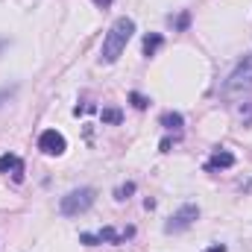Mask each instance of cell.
<instances>
[{
  "label": "cell",
  "mask_w": 252,
  "mask_h": 252,
  "mask_svg": "<svg viewBox=\"0 0 252 252\" xmlns=\"http://www.w3.org/2000/svg\"><path fill=\"white\" fill-rule=\"evenodd\" d=\"M94 3H97V6H103V9H106V6H109V3H112V0H94Z\"/></svg>",
  "instance_id": "16"
},
{
  "label": "cell",
  "mask_w": 252,
  "mask_h": 252,
  "mask_svg": "<svg viewBox=\"0 0 252 252\" xmlns=\"http://www.w3.org/2000/svg\"><path fill=\"white\" fill-rule=\"evenodd\" d=\"M132 32H135V21H132V18H118V21L112 24V30L106 32V38H103L100 59L106 64L118 62L121 53L126 50V44H129V38H132Z\"/></svg>",
  "instance_id": "1"
},
{
  "label": "cell",
  "mask_w": 252,
  "mask_h": 252,
  "mask_svg": "<svg viewBox=\"0 0 252 252\" xmlns=\"http://www.w3.org/2000/svg\"><path fill=\"white\" fill-rule=\"evenodd\" d=\"M38 150H41L44 156H62L64 150H67V141H64L62 132H56V129H44L41 138H38Z\"/></svg>",
  "instance_id": "6"
},
{
  "label": "cell",
  "mask_w": 252,
  "mask_h": 252,
  "mask_svg": "<svg viewBox=\"0 0 252 252\" xmlns=\"http://www.w3.org/2000/svg\"><path fill=\"white\" fill-rule=\"evenodd\" d=\"M161 44H164V35H161V32H150V35L144 38V56H156V53L161 50Z\"/></svg>",
  "instance_id": "9"
},
{
  "label": "cell",
  "mask_w": 252,
  "mask_h": 252,
  "mask_svg": "<svg viewBox=\"0 0 252 252\" xmlns=\"http://www.w3.org/2000/svg\"><path fill=\"white\" fill-rule=\"evenodd\" d=\"M196 217H199V208L188 202V205H182V208H179V211H176L167 223H164V232H167V235L185 232V229H190V226H193V220H196Z\"/></svg>",
  "instance_id": "5"
},
{
  "label": "cell",
  "mask_w": 252,
  "mask_h": 252,
  "mask_svg": "<svg viewBox=\"0 0 252 252\" xmlns=\"http://www.w3.org/2000/svg\"><path fill=\"white\" fill-rule=\"evenodd\" d=\"M205 252H226V247H223V244H214V247H208Z\"/></svg>",
  "instance_id": "15"
},
{
  "label": "cell",
  "mask_w": 252,
  "mask_h": 252,
  "mask_svg": "<svg viewBox=\"0 0 252 252\" xmlns=\"http://www.w3.org/2000/svg\"><path fill=\"white\" fill-rule=\"evenodd\" d=\"M124 112L121 109H103V124H121Z\"/></svg>",
  "instance_id": "11"
},
{
  "label": "cell",
  "mask_w": 252,
  "mask_h": 252,
  "mask_svg": "<svg viewBox=\"0 0 252 252\" xmlns=\"http://www.w3.org/2000/svg\"><path fill=\"white\" fill-rule=\"evenodd\" d=\"M94 199H97V190L94 188H73L70 193L62 196L59 211H62L64 217H79V214H85L94 205Z\"/></svg>",
  "instance_id": "3"
},
{
  "label": "cell",
  "mask_w": 252,
  "mask_h": 252,
  "mask_svg": "<svg viewBox=\"0 0 252 252\" xmlns=\"http://www.w3.org/2000/svg\"><path fill=\"white\" fill-rule=\"evenodd\" d=\"M0 173L12 176V182H24V161H21V156H15V153L0 156Z\"/></svg>",
  "instance_id": "7"
},
{
  "label": "cell",
  "mask_w": 252,
  "mask_h": 252,
  "mask_svg": "<svg viewBox=\"0 0 252 252\" xmlns=\"http://www.w3.org/2000/svg\"><path fill=\"white\" fill-rule=\"evenodd\" d=\"M188 24H190V15L188 12H182V15L176 18V30H188Z\"/></svg>",
  "instance_id": "14"
},
{
  "label": "cell",
  "mask_w": 252,
  "mask_h": 252,
  "mask_svg": "<svg viewBox=\"0 0 252 252\" xmlns=\"http://www.w3.org/2000/svg\"><path fill=\"white\" fill-rule=\"evenodd\" d=\"M132 232H135V229L115 232L112 226H106V229H100V232H85V235H79V241H82L85 247H97V244H124L126 238H132Z\"/></svg>",
  "instance_id": "4"
},
{
  "label": "cell",
  "mask_w": 252,
  "mask_h": 252,
  "mask_svg": "<svg viewBox=\"0 0 252 252\" xmlns=\"http://www.w3.org/2000/svg\"><path fill=\"white\" fill-rule=\"evenodd\" d=\"M232 164H235V156H232L229 150H214V156L205 161V170L214 173V170H226V167H232Z\"/></svg>",
  "instance_id": "8"
},
{
  "label": "cell",
  "mask_w": 252,
  "mask_h": 252,
  "mask_svg": "<svg viewBox=\"0 0 252 252\" xmlns=\"http://www.w3.org/2000/svg\"><path fill=\"white\" fill-rule=\"evenodd\" d=\"M182 124H185V118H182L179 112H167V115H161V126H164V129L179 132V129H182Z\"/></svg>",
  "instance_id": "10"
},
{
  "label": "cell",
  "mask_w": 252,
  "mask_h": 252,
  "mask_svg": "<svg viewBox=\"0 0 252 252\" xmlns=\"http://www.w3.org/2000/svg\"><path fill=\"white\" fill-rule=\"evenodd\" d=\"M252 91V56H244L238 67L229 73V79L223 82V97H238Z\"/></svg>",
  "instance_id": "2"
},
{
  "label": "cell",
  "mask_w": 252,
  "mask_h": 252,
  "mask_svg": "<svg viewBox=\"0 0 252 252\" xmlns=\"http://www.w3.org/2000/svg\"><path fill=\"white\" fill-rule=\"evenodd\" d=\"M132 193H135V182H126V185H121V188L115 190V196H118L121 202H124V199H129Z\"/></svg>",
  "instance_id": "12"
},
{
  "label": "cell",
  "mask_w": 252,
  "mask_h": 252,
  "mask_svg": "<svg viewBox=\"0 0 252 252\" xmlns=\"http://www.w3.org/2000/svg\"><path fill=\"white\" fill-rule=\"evenodd\" d=\"M129 100H132V106H135V109H141V112L150 106V100H147L144 94H138V91H132V94H129Z\"/></svg>",
  "instance_id": "13"
}]
</instances>
